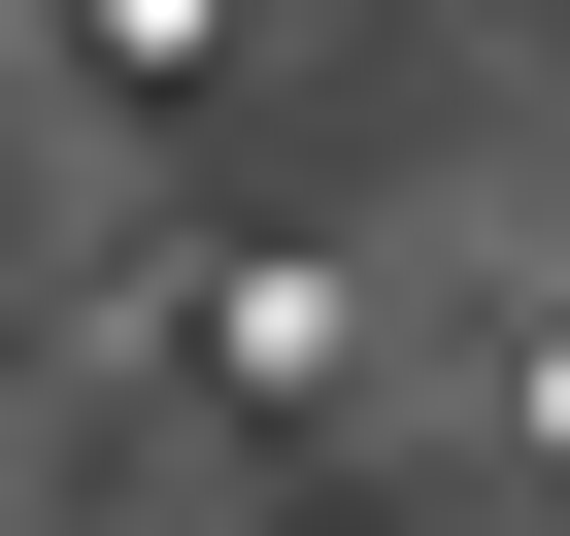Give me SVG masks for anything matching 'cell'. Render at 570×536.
<instances>
[{
  "label": "cell",
  "mask_w": 570,
  "mask_h": 536,
  "mask_svg": "<svg viewBox=\"0 0 570 536\" xmlns=\"http://www.w3.org/2000/svg\"><path fill=\"white\" fill-rule=\"evenodd\" d=\"M135 369L202 436H268V469H336V403L403 369V302H370L336 235H202V268H135Z\"/></svg>",
  "instance_id": "1"
},
{
  "label": "cell",
  "mask_w": 570,
  "mask_h": 536,
  "mask_svg": "<svg viewBox=\"0 0 570 536\" xmlns=\"http://www.w3.org/2000/svg\"><path fill=\"white\" fill-rule=\"evenodd\" d=\"M35 34H68V101H202V68L268 34V0H35Z\"/></svg>",
  "instance_id": "2"
},
{
  "label": "cell",
  "mask_w": 570,
  "mask_h": 536,
  "mask_svg": "<svg viewBox=\"0 0 570 536\" xmlns=\"http://www.w3.org/2000/svg\"><path fill=\"white\" fill-rule=\"evenodd\" d=\"M235 536H436V503H403V469H268Z\"/></svg>",
  "instance_id": "3"
},
{
  "label": "cell",
  "mask_w": 570,
  "mask_h": 536,
  "mask_svg": "<svg viewBox=\"0 0 570 536\" xmlns=\"http://www.w3.org/2000/svg\"><path fill=\"white\" fill-rule=\"evenodd\" d=\"M503 469H537V503H570V302H537V336H503Z\"/></svg>",
  "instance_id": "4"
}]
</instances>
